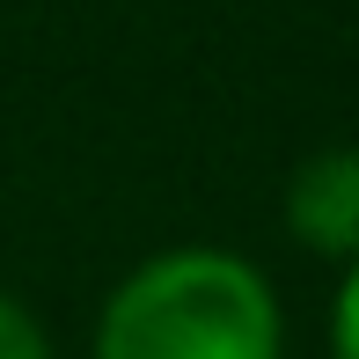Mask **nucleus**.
<instances>
[{
  "label": "nucleus",
  "instance_id": "20e7f679",
  "mask_svg": "<svg viewBox=\"0 0 359 359\" xmlns=\"http://www.w3.org/2000/svg\"><path fill=\"white\" fill-rule=\"evenodd\" d=\"M330 345H337V359H359V257H352L345 286H337V316H330Z\"/></svg>",
  "mask_w": 359,
  "mask_h": 359
},
{
  "label": "nucleus",
  "instance_id": "7ed1b4c3",
  "mask_svg": "<svg viewBox=\"0 0 359 359\" xmlns=\"http://www.w3.org/2000/svg\"><path fill=\"white\" fill-rule=\"evenodd\" d=\"M0 359H52V345H44L37 316H29L15 293H0Z\"/></svg>",
  "mask_w": 359,
  "mask_h": 359
},
{
  "label": "nucleus",
  "instance_id": "f257e3e1",
  "mask_svg": "<svg viewBox=\"0 0 359 359\" xmlns=\"http://www.w3.org/2000/svg\"><path fill=\"white\" fill-rule=\"evenodd\" d=\"M95 359H279V301L227 250H169L103 301Z\"/></svg>",
  "mask_w": 359,
  "mask_h": 359
},
{
  "label": "nucleus",
  "instance_id": "f03ea898",
  "mask_svg": "<svg viewBox=\"0 0 359 359\" xmlns=\"http://www.w3.org/2000/svg\"><path fill=\"white\" fill-rule=\"evenodd\" d=\"M286 227L293 242L330 257H359V147H330V154L301 161L286 184Z\"/></svg>",
  "mask_w": 359,
  "mask_h": 359
}]
</instances>
